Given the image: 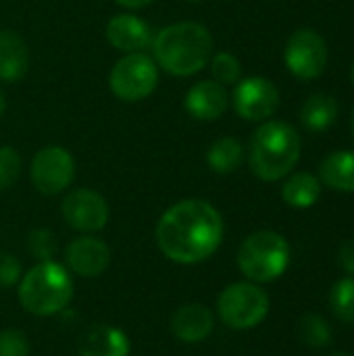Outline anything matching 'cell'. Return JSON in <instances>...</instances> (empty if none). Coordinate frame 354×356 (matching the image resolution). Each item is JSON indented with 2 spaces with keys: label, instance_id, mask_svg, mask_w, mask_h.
Segmentation results:
<instances>
[{
  "label": "cell",
  "instance_id": "ac0fdd59",
  "mask_svg": "<svg viewBox=\"0 0 354 356\" xmlns=\"http://www.w3.org/2000/svg\"><path fill=\"white\" fill-rule=\"evenodd\" d=\"M319 179L332 190L354 194V152L338 150L328 154L319 165Z\"/></svg>",
  "mask_w": 354,
  "mask_h": 356
},
{
  "label": "cell",
  "instance_id": "e575fe53",
  "mask_svg": "<svg viewBox=\"0 0 354 356\" xmlns=\"http://www.w3.org/2000/svg\"><path fill=\"white\" fill-rule=\"evenodd\" d=\"M188 2H198V0H188Z\"/></svg>",
  "mask_w": 354,
  "mask_h": 356
},
{
  "label": "cell",
  "instance_id": "9a60e30c",
  "mask_svg": "<svg viewBox=\"0 0 354 356\" xmlns=\"http://www.w3.org/2000/svg\"><path fill=\"white\" fill-rule=\"evenodd\" d=\"M106 38L108 42L123 52H140L146 46L152 44V31L146 21H142L136 15H117L106 25Z\"/></svg>",
  "mask_w": 354,
  "mask_h": 356
},
{
  "label": "cell",
  "instance_id": "ba28073f",
  "mask_svg": "<svg viewBox=\"0 0 354 356\" xmlns=\"http://www.w3.org/2000/svg\"><path fill=\"white\" fill-rule=\"evenodd\" d=\"M33 188L44 196H54L69 188L75 177V161L63 146H44L35 152L29 167Z\"/></svg>",
  "mask_w": 354,
  "mask_h": 356
},
{
  "label": "cell",
  "instance_id": "7402d4cb",
  "mask_svg": "<svg viewBox=\"0 0 354 356\" xmlns=\"http://www.w3.org/2000/svg\"><path fill=\"white\" fill-rule=\"evenodd\" d=\"M298 338L309 348H323L332 342V327L321 315L309 313L298 321Z\"/></svg>",
  "mask_w": 354,
  "mask_h": 356
},
{
  "label": "cell",
  "instance_id": "e0dca14e",
  "mask_svg": "<svg viewBox=\"0 0 354 356\" xmlns=\"http://www.w3.org/2000/svg\"><path fill=\"white\" fill-rule=\"evenodd\" d=\"M29 50L25 40L13 29H0V79L17 81L27 73Z\"/></svg>",
  "mask_w": 354,
  "mask_h": 356
},
{
  "label": "cell",
  "instance_id": "6da1fadb",
  "mask_svg": "<svg viewBox=\"0 0 354 356\" xmlns=\"http://www.w3.org/2000/svg\"><path fill=\"white\" fill-rule=\"evenodd\" d=\"M223 240V219L219 211L198 198L173 204L156 225L161 252L179 265H194L209 259Z\"/></svg>",
  "mask_w": 354,
  "mask_h": 356
},
{
  "label": "cell",
  "instance_id": "d6a6232c",
  "mask_svg": "<svg viewBox=\"0 0 354 356\" xmlns=\"http://www.w3.org/2000/svg\"><path fill=\"white\" fill-rule=\"evenodd\" d=\"M332 356H348V355H332Z\"/></svg>",
  "mask_w": 354,
  "mask_h": 356
},
{
  "label": "cell",
  "instance_id": "30bf717a",
  "mask_svg": "<svg viewBox=\"0 0 354 356\" xmlns=\"http://www.w3.org/2000/svg\"><path fill=\"white\" fill-rule=\"evenodd\" d=\"M280 106V92L271 79L246 77L234 90V108L246 121H265Z\"/></svg>",
  "mask_w": 354,
  "mask_h": 356
},
{
  "label": "cell",
  "instance_id": "484cf974",
  "mask_svg": "<svg viewBox=\"0 0 354 356\" xmlns=\"http://www.w3.org/2000/svg\"><path fill=\"white\" fill-rule=\"evenodd\" d=\"M29 252L40 261H52L56 254V238L48 229H33L27 238Z\"/></svg>",
  "mask_w": 354,
  "mask_h": 356
},
{
  "label": "cell",
  "instance_id": "8fae6325",
  "mask_svg": "<svg viewBox=\"0 0 354 356\" xmlns=\"http://www.w3.org/2000/svg\"><path fill=\"white\" fill-rule=\"evenodd\" d=\"M61 213H63V219L73 229L83 232V234L100 232L108 221L106 200L98 192L86 190V188H79L67 194L63 198Z\"/></svg>",
  "mask_w": 354,
  "mask_h": 356
},
{
  "label": "cell",
  "instance_id": "3957f363",
  "mask_svg": "<svg viewBox=\"0 0 354 356\" xmlns=\"http://www.w3.org/2000/svg\"><path fill=\"white\" fill-rule=\"evenodd\" d=\"M300 159V136L284 121L263 123L250 140L248 165L263 181L286 177Z\"/></svg>",
  "mask_w": 354,
  "mask_h": 356
},
{
  "label": "cell",
  "instance_id": "5bb4252c",
  "mask_svg": "<svg viewBox=\"0 0 354 356\" xmlns=\"http://www.w3.org/2000/svg\"><path fill=\"white\" fill-rule=\"evenodd\" d=\"M215 327V317L209 307L190 302L179 307L171 317V332L177 340L186 344H196L209 338V334Z\"/></svg>",
  "mask_w": 354,
  "mask_h": 356
},
{
  "label": "cell",
  "instance_id": "d4e9b609",
  "mask_svg": "<svg viewBox=\"0 0 354 356\" xmlns=\"http://www.w3.org/2000/svg\"><path fill=\"white\" fill-rule=\"evenodd\" d=\"M21 173V156L10 146H0V192L10 188Z\"/></svg>",
  "mask_w": 354,
  "mask_h": 356
},
{
  "label": "cell",
  "instance_id": "5b68a950",
  "mask_svg": "<svg viewBox=\"0 0 354 356\" xmlns=\"http://www.w3.org/2000/svg\"><path fill=\"white\" fill-rule=\"evenodd\" d=\"M290 263L288 240L271 229L250 234L238 248L240 271L257 284H267L284 275Z\"/></svg>",
  "mask_w": 354,
  "mask_h": 356
},
{
  "label": "cell",
  "instance_id": "cb8c5ba5",
  "mask_svg": "<svg viewBox=\"0 0 354 356\" xmlns=\"http://www.w3.org/2000/svg\"><path fill=\"white\" fill-rule=\"evenodd\" d=\"M211 71L215 81H219L221 86H230V83H238L240 75H242V67L240 60L230 54V52H219L211 56Z\"/></svg>",
  "mask_w": 354,
  "mask_h": 356
},
{
  "label": "cell",
  "instance_id": "83f0119b",
  "mask_svg": "<svg viewBox=\"0 0 354 356\" xmlns=\"http://www.w3.org/2000/svg\"><path fill=\"white\" fill-rule=\"evenodd\" d=\"M19 277H21V263L8 252H0V288L15 286Z\"/></svg>",
  "mask_w": 354,
  "mask_h": 356
},
{
  "label": "cell",
  "instance_id": "1f68e13d",
  "mask_svg": "<svg viewBox=\"0 0 354 356\" xmlns=\"http://www.w3.org/2000/svg\"><path fill=\"white\" fill-rule=\"evenodd\" d=\"M351 129H353V138H354V113H353V119H351Z\"/></svg>",
  "mask_w": 354,
  "mask_h": 356
},
{
  "label": "cell",
  "instance_id": "f546056e",
  "mask_svg": "<svg viewBox=\"0 0 354 356\" xmlns=\"http://www.w3.org/2000/svg\"><path fill=\"white\" fill-rule=\"evenodd\" d=\"M121 6H125V8H144V6H148L152 0H117Z\"/></svg>",
  "mask_w": 354,
  "mask_h": 356
},
{
  "label": "cell",
  "instance_id": "603a6c76",
  "mask_svg": "<svg viewBox=\"0 0 354 356\" xmlns=\"http://www.w3.org/2000/svg\"><path fill=\"white\" fill-rule=\"evenodd\" d=\"M330 307L340 321L354 323V277H342L334 284L330 292Z\"/></svg>",
  "mask_w": 354,
  "mask_h": 356
},
{
  "label": "cell",
  "instance_id": "4dcf8cb0",
  "mask_svg": "<svg viewBox=\"0 0 354 356\" xmlns=\"http://www.w3.org/2000/svg\"><path fill=\"white\" fill-rule=\"evenodd\" d=\"M4 106H6V104H4V96L0 94V115L4 113Z\"/></svg>",
  "mask_w": 354,
  "mask_h": 356
},
{
  "label": "cell",
  "instance_id": "8992f818",
  "mask_svg": "<svg viewBox=\"0 0 354 356\" xmlns=\"http://www.w3.org/2000/svg\"><path fill=\"white\" fill-rule=\"evenodd\" d=\"M221 321L232 330H252L269 313L267 294L255 284H232L217 298Z\"/></svg>",
  "mask_w": 354,
  "mask_h": 356
},
{
  "label": "cell",
  "instance_id": "7c38bea8",
  "mask_svg": "<svg viewBox=\"0 0 354 356\" xmlns=\"http://www.w3.org/2000/svg\"><path fill=\"white\" fill-rule=\"evenodd\" d=\"M65 259L73 273L81 277H98L111 265V248L94 236H81L67 246Z\"/></svg>",
  "mask_w": 354,
  "mask_h": 356
},
{
  "label": "cell",
  "instance_id": "f1b7e54d",
  "mask_svg": "<svg viewBox=\"0 0 354 356\" xmlns=\"http://www.w3.org/2000/svg\"><path fill=\"white\" fill-rule=\"evenodd\" d=\"M338 265L346 271L354 275V240H346L340 250H338Z\"/></svg>",
  "mask_w": 354,
  "mask_h": 356
},
{
  "label": "cell",
  "instance_id": "4fadbf2b",
  "mask_svg": "<svg viewBox=\"0 0 354 356\" xmlns=\"http://www.w3.org/2000/svg\"><path fill=\"white\" fill-rule=\"evenodd\" d=\"M230 98L225 86L215 79H204L194 83L186 94V111L198 121H215L227 111Z\"/></svg>",
  "mask_w": 354,
  "mask_h": 356
},
{
  "label": "cell",
  "instance_id": "2e32d148",
  "mask_svg": "<svg viewBox=\"0 0 354 356\" xmlns=\"http://www.w3.org/2000/svg\"><path fill=\"white\" fill-rule=\"evenodd\" d=\"M77 353L79 356H127L129 340L113 325L94 323L79 336Z\"/></svg>",
  "mask_w": 354,
  "mask_h": 356
},
{
  "label": "cell",
  "instance_id": "7a4b0ae2",
  "mask_svg": "<svg viewBox=\"0 0 354 356\" xmlns=\"http://www.w3.org/2000/svg\"><path fill=\"white\" fill-rule=\"evenodd\" d=\"M152 50L159 67L171 75L188 77L209 65L213 56V35L200 23H173L156 33Z\"/></svg>",
  "mask_w": 354,
  "mask_h": 356
},
{
  "label": "cell",
  "instance_id": "9c48e42d",
  "mask_svg": "<svg viewBox=\"0 0 354 356\" xmlns=\"http://www.w3.org/2000/svg\"><path fill=\"white\" fill-rule=\"evenodd\" d=\"M284 58L298 79H317L328 65V44L315 29H298L290 35Z\"/></svg>",
  "mask_w": 354,
  "mask_h": 356
},
{
  "label": "cell",
  "instance_id": "836d02e7",
  "mask_svg": "<svg viewBox=\"0 0 354 356\" xmlns=\"http://www.w3.org/2000/svg\"><path fill=\"white\" fill-rule=\"evenodd\" d=\"M353 81H354V65H353Z\"/></svg>",
  "mask_w": 354,
  "mask_h": 356
},
{
  "label": "cell",
  "instance_id": "44dd1931",
  "mask_svg": "<svg viewBox=\"0 0 354 356\" xmlns=\"http://www.w3.org/2000/svg\"><path fill=\"white\" fill-rule=\"evenodd\" d=\"M244 159V148L236 138H221L213 142V146L207 152V163L215 173L227 175L234 173Z\"/></svg>",
  "mask_w": 354,
  "mask_h": 356
},
{
  "label": "cell",
  "instance_id": "d6986e66",
  "mask_svg": "<svg viewBox=\"0 0 354 356\" xmlns=\"http://www.w3.org/2000/svg\"><path fill=\"white\" fill-rule=\"evenodd\" d=\"M338 119V102L328 94H313L300 108V121L309 131H325Z\"/></svg>",
  "mask_w": 354,
  "mask_h": 356
},
{
  "label": "cell",
  "instance_id": "4316f807",
  "mask_svg": "<svg viewBox=\"0 0 354 356\" xmlns=\"http://www.w3.org/2000/svg\"><path fill=\"white\" fill-rule=\"evenodd\" d=\"M0 356H29V342L19 330L0 332Z\"/></svg>",
  "mask_w": 354,
  "mask_h": 356
},
{
  "label": "cell",
  "instance_id": "ffe728a7",
  "mask_svg": "<svg viewBox=\"0 0 354 356\" xmlns=\"http://www.w3.org/2000/svg\"><path fill=\"white\" fill-rule=\"evenodd\" d=\"M321 196V179L311 173H294L282 188V198L292 209H309Z\"/></svg>",
  "mask_w": 354,
  "mask_h": 356
},
{
  "label": "cell",
  "instance_id": "277c9868",
  "mask_svg": "<svg viewBox=\"0 0 354 356\" xmlns=\"http://www.w3.org/2000/svg\"><path fill=\"white\" fill-rule=\"evenodd\" d=\"M73 296V282L67 269L54 261H42L23 275L19 286L21 307L38 317L61 313Z\"/></svg>",
  "mask_w": 354,
  "mask_h": 356
},
{
  "label": "cell",
  "instance_id": "52a82bcc",
  "mask_svg": "<svg viewBox=\"0 0 354 356\" xmlns=\"http://www.w3.org/2000/svg\"><path fill=\"white\" fill-rule=\"evenodd\" d=\"M156 83H159L156 63L142 52L125 54L121 60L115 63L108 77L111 92L123 102L144 100L154 92Z\"/></svg>",
  "mask_w": 354,
  "mask_h": 356
}]
</instances>
